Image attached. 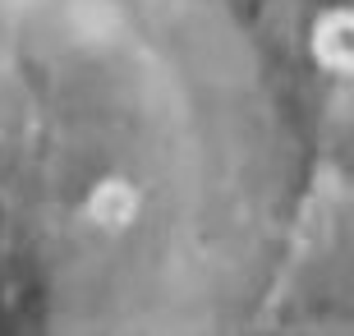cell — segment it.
Here are the masks:
<instances>
[{
  "label": "cell",
  "instance_id": "6da1fadb",
  "mask_svg": "<svg viewBox=\"0 0 354 336\" xmlns=\"http://www.w3.org/2000/svg\"><path fill=\"white\" fill-rule=\"evenodd\" d=\"M295 143L230 0H0V332L230 323Z\"/></svg>",
  "mask_w": 354,
  "mask_h": 336
}]
</instances>
